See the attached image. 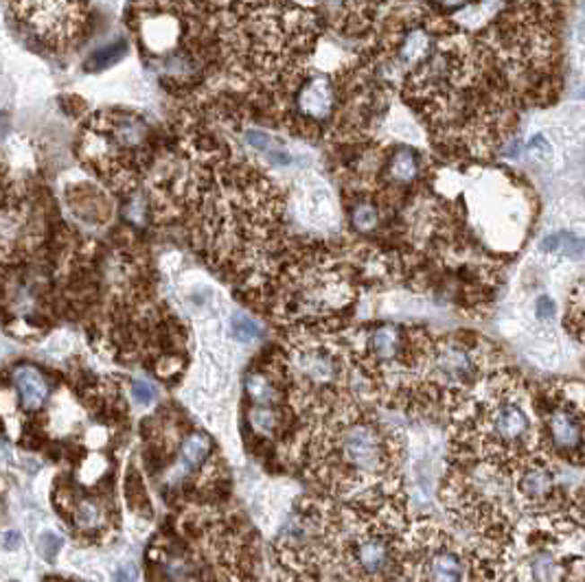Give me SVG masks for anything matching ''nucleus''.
Returning <instances> with one entry per match:
<instances>
[{
	"mask_svg": "<svg viewBox=\"0 0 585 582\" xmlns=\"http://www.w3.org/2000/svg\"><path fill=\"white\" fill-rule=\"evenodd\" d=\"M441 3H443L445 7H458V4H463L465 0H441Z\"/></svg>",
	"mask_w": 585,
	"mask_h": 582,
	"instance_id": "19",
	"label": "nucleus"
},
{
	"mask_svg": "<svg viewBox=\"0 0 585 582\" xmlns=\"http://www.w3.org/2000/svg\"><path fill=\"white\" fill-rule=\"evenodd\" d=\"M421 176V156L413 147H395L389 153L384 164V178L386 182L395 184V187H406V184L416 182Z\"/></svg>",
	"mask_w": 585,
	"mask_h": 582,
	"instance_id": "8",
	"label": "nucleus"
},
{
	"mask_svg": "<svg viewBox=\"0 0 585 582\" xmlns=\"http://www.w3.org/2000/svg\"><path fill=\"white\" fill-rule=\"evenodd\" d=\"M566 237V232H554V235H548L544 239V241L539 243V248H542V252H562Z\"/></svg>",
	"mask_w": 585,
	"mask_h": 582,
	"instance_id": "16",
	"label": "nucleus"
},
{
	"mask_svg": "<svg viewBox=\"0 0 585 582\" xmlns=\"http://www.w3.org/2000/svg\"><path fill=\"white\" fill-rule=\"evenodd\" d=\"M550 510L524 512L495 543L476 552L478 578L585 580V486Z\"/></svg>",
	"mask_w": 585,
	"mask_h": 582,
	"instance_id": "3",
	"label": "nucleus"
},
{
	"mask_svg": "<svg viewBox=\"0 0 585 582\" xmlns=\"http://www.w3.org/2000/svg\"><path fill=\"white\" fill-rule=\"evenodd\" d=\"M13 386L18 390V399L22 410L36 412L48 399V383L39 375L36 368L20 366L13 372Z\"/></svg>",
	"mask_w": 585,
	"mask_h": 582,
	"instance_id": "9",
	"label": "nucleus"
},
{
	"mask_svg": "<svg viewBox=\"0 0 585 582\" xmlns=\"http://www.w3.org/2000/svg\"><path fill=\"white\" fill-rule=\"evenodd\" d=\"M349 222L354 232H358V235H375L381 223L380 206L371 202V197H360V200L351 204Z\"/></svg>",
	"mask_w": 585,
	"mask_h": 582,
	"instance_id": "10",
	"label": "nucleus"
},
{
	"mask_svg": "<svg viewBox=\"0 0 585 582\" xmlns=\"http://www.w3.org/2000/svg\"><path fill=\"white\" fill-rule=\"evenodd\" d=\"M126 48L127 44L123 42V39H117L114 44H108V47L99 48V51L92 53V57L86 62V68L92 73L106 71V68H110L112 64H117L118 59L126 55Z\"/></svg>",
	"mask_w": 585,
	"mask_h": 582,
	"instance_id": "11",
	"label": "nucleus"
},
{
	"mask_svg": "<svg viewBox=\"0 0 585 582\" xmlns=\"http://www.w3.org/2000/svg\"><path fill=\"white\" fill-rule=\"evenodd\" d=\"M3 545H4V550H18L20 536L16 534V532H7V534L3 536Z\"/></svg>",
	"mask_w": 585,
	"mask_h": 582,
	"instance_id": "18",
	"label": "nucleus"
},
{
	"mask_svg": "<svg viewBox=\"0 0 585 582\" xmlns=\"http://www.w3.org/2000/svg\"><path fill=\"white\" fill-rule=\"evenodd\" d=\"M132 396H134V401H136L141 407H150L152 403L156 401V392H153V387L150 386V383L143 381V379L134 381Z\"/></svg>",
	"mask_w": 585,
	"mask_h": 582,
	"instance_id": "14",
	"label": "nucleus"
},
{
	"mask_svg": "<svg viewBox=\"0 0 585 582\" xmlns=\"http://www.w3.org/2000/svg\"><path fill=\"white\" fill-rule=\"evenodd\" d=\"M130 27L171 88H197L224 57V0H134Z\"/></svg>",
	"mask_w": 585,
	"mask_h": 582,
	"instance_id": "2",
	"label": "nucleus"
},
{
	"mask_svg": "<svg viewBox=\"0 0 585 582\" xmlns=\"http://www.w3.org/2000/svg\"><path fill=\"white\" fill-rule=\"evenodd\" d=\"M537 412L550 456L585 465V381H550L537 390Z\"/></svg>",
	"mask_w": 585,
	"mask_h": 582,
	"instance_id": "5",
	"label": "nucleus"
},
{
	"mask_svg": "<svg viewBox=\"0 0 585 582\" xmlns=\"http://www.w3.org/2000/svg\"><path fill=\"white\" fill-rule=\"evenodd\" d=\"M336 88L325 74H311L299 83L294 92V112L307 126L329 121L336 109Z\"/></svg>",
	"mask_w": 585,
	"mask_h": 582,
	"instance_id": "7",
	"label": "nucleus"
},
{
	"mask_svg": "<svg viewBox=\"0 0 585 582\" xmlns=\"http://www.w3.org/2000/svg\"><path fill=\"white\" fill-rule=\"evenodd\" d=\"M566 328L581 337L585 342V282L579 285V290L572 293V302H570V311L566 313Z\"/></svg>",
	"mask_w": 585,
	"mask_h": 582,
	"instance_id": "12",
	"label": "nucleus"
},
{
	"mask_svg": "<svg viewBox=\"0 0 585 582\" xmlns=\"http://www.w3.org/2000/svg\"><path fill=\"white\" fill-rule=\"evenodd\" d=\"M528 152H530V156L537 158V161H546V158L550 156V147L546 145V143H544L542 136H537V138H533V141H530Z\"/></svg>",
	"mask_w": 585,
	"mask_h": 582,
	"instance_id": "17",
	"label": "nucleus"
},
{
	"mask_svg": "<svg viewBox=\"0 0 585 582\" xmlns=\"http://www.w3.org/2000/svg\"><path fill=\"white\" fill-rule=\"evenodd\" d=\"M231 333L237 337V340L250 342L261 335V328L257 322H252L250 317L244 316V313H235V316L231 317Z\"/></svg>",
	"mask_w": 585,
	"mask_h": 582,
	"instance_id": "13",
	"label": "nucleus"
},
{
	"mask_svg": "<svg viewBox=\"0 0 585 582\" xmlns=\"http://www.w3.org/2000/svg\"><path fill=\"white\" fill-rule=\"evenodd\" d=\"M546 454L537 392L520 375L491 372L454 405L452 460L458 469L513 473Z\"/></svg>",
	"mask_w": 585,
	"mask_h": 582,
	"instance_id": "1",
	"label": "nucleus"
},
{
	"mask_svg": "<svg viewBox=\"0 0 585 582\" xmlns=\"http://www.w3.org/2000/svg\"><path fill=\"white\" fill-rule=\"evenodd\" d=\"M467 560L458 543L439 526L415 524L408 528L401 554V578L410 580H465Z\"/></svg>",
	"mask_w": 585,
	"mask_h": 582,
	"instance_id": "6",
	"label": "nucleus"
},
{
	"mask_svg": "<svg viewBox=\"0 0 585 582\" xmlns=\"http://www.w3.org/2000/svg\"><path fill=\"white\" fill-rule=\"evenodd\" d=\"M535 316H537V320L548 322L550 317L554 316V302L550 300L548 296L537 298V305H535Z\"/></svg>",
	"mask_w": 585,
	"mask_h": 582,
	"instance_id": "15",
	"label": "nucleus"
},
{
	"mask_svg": "<svg viewBox=\"0 0 585 582\" xmlns=\"http://www.w3.org/2000/svg\"><path fill=\"white\" fill-rule=\"evenodd\" d=\"M82 158L114 191H132L153 161L150 123L127 109H103L83 127Z\"/></svg>",
	"mask_w": 585,
	"mask_h": 582,
	"instance_id": "4",
	"label": "nucleus"
}]
</instances>
